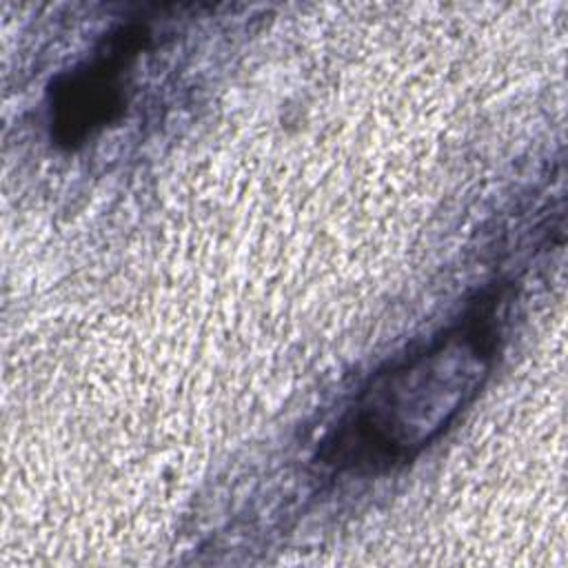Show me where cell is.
I'll list each match as a JSON object with an SVG mask.
<instances>
[{
    "label": "cell",
    "mask_w": 568,
    "mask_h": 568,
    "mask_svg": "<svg viewBox=\"0 0 568 568\" xmlns=\"http://www.w3.org/2000/svg\"><path fill=\"white\" fill-rule=\"evenodd\" d=\"M495 351V300H484L424 348L368 379L328 437L324 464L357 473L406 464L477 397Z\"/></svg>",
    "instance_id": "cell-1"
},
{
    "label": "cell",
    "mask_w": 568,
    "mask_h": 568,
    "mask_svg": "<svg viewBox=\"0 0 568 568\" xmlns=\"http://www.w3.org/2000/svg\"><path fill=\"white\" fill-rule=\"evenodd\" d=\"M149 38L146 22L120 24L91 58L55 78L49 91V126L55 144L75 149L124 113L131 69Z\"/></svg>",
    "instance_id": "cell-2"
}]
</instances>
